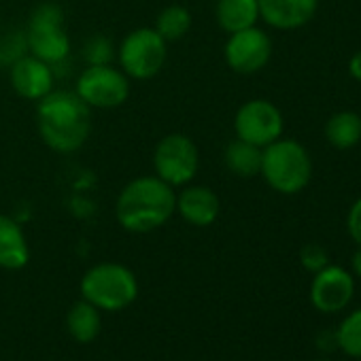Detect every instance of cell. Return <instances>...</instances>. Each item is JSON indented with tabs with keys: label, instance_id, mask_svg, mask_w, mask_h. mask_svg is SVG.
I'll use <instances>...</instances> for the list:
<instances>
[{
	"label": "cell",
	"instance_id": "1",
	"mask_svg": "<svg viewBox=\"0 0 361 361\" xmlns=\"http://www.w3.org/2000/svg\"><path fill=\"white\" fill-rule=\"evenodd\" d=\"M37 132L41 140L60 155L83 149L92 134V109L75 90H54L37 102Z\"/></svg>",
	"mask_w": 361,
	"mask_h": 361
},
{
	"label": "cell",
	"instance_id": "2",
	"mask_svg": "<svg viewBox=\"0 0 361 361\" xmlns=\"http://www.w3.org/2000/svg\"><path fill=\"white\" fill-rule=\"evenodd\" d=\"M176 215V190L155 174H140L121 188L115 200V219L130 234H149Z\"/></svg>",
	"mask_w": 361,
	"mask_h": 361
},
{
	"label": "cell",
	"instance_id": "3",
	"mask_svg": "<svg viewBox=\"0 0 361 361\" xmlns=\"http://www.w3.org/2000/svg\"><path fill=\"white\" fill-rule=\"evenodd\" d=\"M259 176L266 185L283 196L304 192L312 178V159L304 145L293 138H279L262 149Z\"/></svg>",
	"mask_w": 361,
	"mask_h": 361
},
{
	"label": "cell",
	"instance_id": "4",
	"mask_svg": "<svg viewBox=\"0 0 361 361\" xmlns=\"http://www.w3.org/2000/svg\"><path fill=\"white\" fill-rule=\"evenodd\" d=\"M81 298L104 312H117L134 304L138 298L136 274L117 262H102L92 266L81 279Z\"/></svg>",
	"mask_w": 361,
	"mask_h": 361
},
{
	"label": "cell",
	"instance_id": "5",
	"mask_svg": "<svg viewBox=\"0 0 361 361\" xmlns=\"http://www.w3.org/2000/svg\"><path fill=\"white\" fill-rule=\"evenodd\" d=\"M28 54L51 64L54 68L68 60L71 56V37L66 28L64 9L47 0L32 9L28 24L24 28Z\"/></svg>",
	"mask_w": 361,
	"mask_h": 361
},
{
	"label": "cell",
	"instance_id": "6",
	"mask_svg": "<svg viewBox=\"0 0 361 361\" xmlns=\"http://www.w3.org/2000/svg\"><path fill=\"white\" fill-rule=\"evenodd\" d=\"M153 174L172 190L194 183L200 170V149L190 134L170 132L161 136L151 155Z\"/></svg>",
	"mask_w": 361,
	"mask_h": 361
},
{
	"label": "cell",
	"instance_id": "7",
	"mask_svg": "<svg viewBox=\"0 0 361 361\" xmlns=\"http://www.w3.org/2000/svg\"><path fill=\"white\" fill-rule=\"evenodd\" d=\"M168 60V43L153 26L130 30L117 45V66L130 81H149L161 73Z\"/></svg>",
	"mask_w": 361,
	"mask_h": 361
},
{
	"label": "cell",
	"instance_id": "8",
	"mask_svg": "<svg viewBox=\"0 0 361 361\" xmlns=\"http://www.w3.org/2000/svg\"><path fill=\"white\" fill-rule=\"evenodd\" d=\"M73 90L92 111H113L128 102L132 81L117 64H100L85 66Z\"/></svg>",
	"mask_w": 361,
	"mask_h": 361
},
{
	"label": "cell",
	"instance_id": "9",
	"mask_svg": "<svg viewBox=\"0 0 361 361\" xmlns=\"http://www.w3.org/2000/svg\"><path fill=\"white\" fill-rule=\"evenodd\" d=\"M285 130V119L281 109L266 100L253 98L238 106L234 115V134L240 140H247L259 149L279 140Z\"/></svg>",
	"mask_w": 361,
	"mask_h": 361
},
{
	"label": "cell",
	"instance_id": "10",
	"mask_svg": "<svg viewBox=\"0 0 361 361\" xmlns=\"http://www.w3.org/2000/svg\"><path fill=\"white\" fill-rule=\"evenodd\" d=\"M272 58V39L259 26L228 35L224 60L236 75H255L268 66Z\"/></svg>",
	"mask_w": 361,
	"mask_h": 361
},
{
	"label": "cell",
	"instance_id": "11",
	"mask_svg": "<svg viewBox=\"0 0 361 361\" xmlns=\"http://www.w3.org/2000/svg\"><path fill=\"white\" fill-rule=\"evenodd\" d=\"M355 295V279L353 274L342 268L327 264L323 270L314 272L310 283V304L323 312L334 314L344 310Z\"/></svg>",
	"mask_w": 361,
	"mask_h": 361
},
{
	"label": "cell",
	"instance_id": "12",
	"mask_svg": "<svg viewBox=\"0 0 361 361\" xmlns=\"http://www.w3.org/2000/svg\"><path fill=\"white\" fill-rule=\"evenodd\" d=\"M9 83L20 98L37 104L56 90V68L26 54L9 68Z\"/></svg>",
	"mask_w": 361,
	"mask_h": 361
},
{
	"label": "cell",
	"instance_id": "13",
	"mask_svg": "<svg viewBox=\"0 0 361 361\" xmlns=\"http://www.w3.org/2000/svg\"><path fill=\"white\" fill-rule=\"evenodd\" d=\"M176 215L192 228H211L221 215V200L209 185L190 183L176 190Z\"/></svg>",
	"mask_w": 361,
	"mask_h": 361
},
{
	"label": "cell",
	"instance_id": "14",
	"mask_svg": "<svg viewBox=\"0 0 361 361\" xmlns=\"http://www.w3.org/2000/svg\"><path fill=\"white\" fill-rule=\"evenodd\" d=\"M259 20L274 30H298L306 26L319 9V0H257Z\"/></svg>",
	"mask_w": 361,
	"mask_h": 361
},
{
	"label": "cell",
	"instance_id": "15",
	"mask_svg": "<svg viewBox=\"0 0 361 361\" xmlns=\"http://www.w3.org/2000/svg\"><path fill=\"white\" fill-rule=\"evenodd\" d=\"M30 262V243L22 224L9 215H0V268L22 270Z\"/></svg>",
	"mask_w": 361,
	"mask_h": 361
},
{
	"label": "cell",
	"instance_id": "16",
	"mask_svg": "<svg viewBox=\"0 0 361 361\" xmlns=\"http://www.w3.org/2000/svg\"><path fill=\"white\" fill-rule=\"evenodd\" d=\"M215 22L226 35L257 26L259 22L257 0H217Z\"/></svg>",
	"mask_w": 361,
	"mask_h": 361
},
{
	"label": "cell",
	"instance_id": "17",
	"mask_svg": "<svg viewBox=\"0 0 361 361\" xmlns=\"http://www.w3.org/2000/svg\"><path fill=\"white\" fill-rule=\"evenodd\" d=\"M224 164L234 176L253 178L262 170V149L247 140L234 138L228 142L224 151Z\"/></svg>",
	"mask_w": 361,
	"mask_h": 361
},
{
	"label": "cell",
	"instance_id": "18",
	"mask_svg": "<svg viewBox=\"0 0 361 361\" xmlns=\"http://www.w3.org/2000/svg\"><path fill=\"white\" fill-rule=\"evenodd\" d=\"M325 138L340 151L357 147L361 142V115L353 111L334 113L325 123Z\"/></svg>",
	"mask_w": 361,
	"mask_h": 361
},
{
	"label": "cell",
	"instance_id": "19",
	"mask_svg": "<svg viewBox=\"0 0 361 361\" xmlns=\"http://www.w3.org/2000/svg\"><path fill=\"white\" fill-rule=\"evenodd\" d=\"M100 308H96L94 304H90L87 300H79L66 314V325L71 336L77 342H92L98 338L100 329H102V317H100Z\"/></svg>",
	"mask_w": 361,
	"mask_h": 361
},
{
	"label": "cell",
	"instance_id": "20",
	"mask_svg": "<svg viewBox=\"0 0 361 361\" xmlns=\"http://www.w3.org/2000/svg\"><path fill=\"white\" fill-rule=\"evenodd\" d=\"M194 26V18L192 11L185 5H168L164 7L155 22L153 28L157 30V35L170 45V43H178L180 39H185L188 32Z\"/></svg>",
	"mask_w": 361,
	"mask_h": 361
},
{
	"label": "cell",
	"instance_id": "21",
	"mask_svg": "<svg viewBox=\"0 0 361 361\" xmlns=\"http://www.w3.org/2000/svg\"><path fill=\"white\" fill-rule=\"evenodd\" d=\"M334 340L344 355L355 359L361 357V308L353 310L340 321L338 329L334 331Z\"/></svg>",
	"mask_w": 361,
	"mask_h": 361
},
{
	"label": "cell",
	"instance_id": "22",
	"mask_svg": "<svg viewBox=\"0 0 361 361\" xmlns=\"http://www.w3.org/2000/svg\"><path fill=\"white\" fill-rule=\"evenodd\" d=\"M81 58L85 66H100V64H115L117 58V45L106 35H94L90 37L81 47Z\"/></svg>",
	"mask_w": 361,
	"mask_h": 361
},
{
	"label": "cell",
	"instance_id": "23",
	"mask_svg": "<svg viewBox=\"0 0 361 361\" xmlns=\"http://www.w3.org/2000/svg\"><path fill=\"white\" fill-rule=\"evenodd\" d=\"M28 54L24 30H11L0 37V68H11L22 56Z\"/></svg>",
	"mask_w": 361,
	"mask_h": 361
},
{
	"label": "cell",
	"instance_id": "24",
	"mask_svg": "<svg viewBox=\"0 0 361 361\" xmlns=\"http://www.w3.org/2000/svg\"><path fill=\"white\" fill-rule=\"evenodd\" d=\"M300 262H302V266L308 270V272H319V270H323L327 264H329V255H327V251L321 247V245H306L302 251H300Z\"/></svg>",
	"mask_w": 361,
	"mask_h": 361
},
{
	"label": "cell",
	"instance_id": "25",
	"mask_svg": "<svg viewBox=\"0 0 361 361\" xmlns=\"http://www.w3.org/2000/svg\"><path fill=\"white\" fill-rule=\"evenodd\" d=\"M346 230L348 236L357 243V247H361V198H357L346 215Z\"/></svg>",
	"mask_w": 361,
	"mask_h": 361
},
{
	"label": "cell",
	"instance_id": "26",
	"mask_svg": "<svg viewBox=\"0 0 361 361\" xmlns=\"http://www.w3.org/2000/svg\"><path fill=\"white\" fill-rule=\"evenodd\" d=\"M348 73H350V77H353L355 81L361 83V49H359L357 54H353V58H350V62H348Z\"/></svg>",
	"mask_w": 361,
	"mask_h": 361
},
{
	"label": "cell",
	"instance_id": "27",
	"mask_svg": "<svg viewBox=\"0 0 361 361\" xmlns=\"http://www.w3.org/2000/svg\"><path fill=\"white\" fill-rule=\"evenodd\" d=\"M350 270H353L355 276L361 279V247H359V249L353 253V257H350Z\"/></svg>",
	"mask_w": 361,
	"mask_h": 361
},
{
	"label": "cell",
	"instance_id": "28",
	"mask_svg": "<svg viewBox=\"0 0 361 361\" xmlns=\"http://www.w3.org/2000/svg\"><path fill=\"white\" fill-rule=\"evenodd\" d=\"M319 361H329V359H319Z\"/></svg>",
	"mask_w": 361,
	"mask_h": 361
},
{
	"label": "cell",
	"instance_id": "29",
	"mask_svg": "<svg viewBox=\"0 0 361 361\" xmlns=\"http://www.w3.org/2000/svg\"><path fill=\"white\" fill-rule=\"evenodd\" d=\"M359 361H361V357H359Z\"/></svg>",
	"mask_w": 361,
	"mask_h": 361
}]
</instances>
